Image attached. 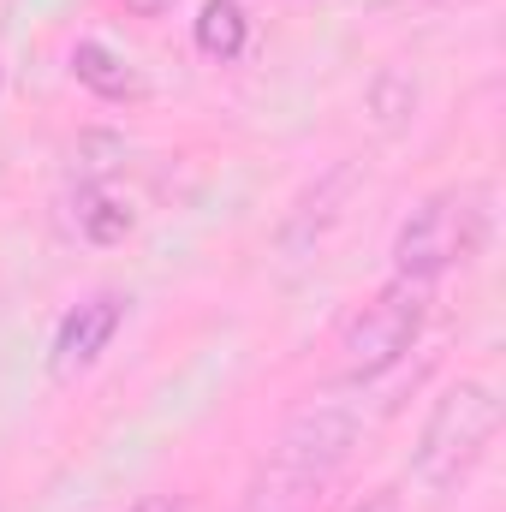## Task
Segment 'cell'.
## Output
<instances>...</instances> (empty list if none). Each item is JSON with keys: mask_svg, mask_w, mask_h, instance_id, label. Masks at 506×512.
<instances>
[{"mask_svg": "<svg viewBox=\"0 0 506 512\" xmlns=\"http://www.w3.org/2000/svg\"><path fill=\"white\" fill-rule=\"evenodd\" d=\"M423 322H429V286H417V280H387L376 286L352 316H346V328H340V376L346 382H376L387 376L411 346H417V334H423Z\"/></svg>", "mask_w": 506, "mask_h": 512, "instance_id": "obj_4", "label": "cell"}, {"mask_svg": "<svg viewBox=\"0 0 506 512\" xmlns=\"http://www.w3.org/2000/svg\"><path fill=\"white\" fill-rule=\"evenodd\" d=\"M358 411L334 405V399H310L286 417V429L274 435L262 471H256L245 512H310L316 495L346 471L352 447H358Z\"/></svg>", "mask_w": 506, "mask_h": 512, "instance_id": "obj_1", "label": "cell"}, {"mask_svg": "<svg viewBox=\"0 0 506 512\" xmlns=\"http://www.w3.org/2000/svg\"><path fill=\"white\" fill-rule=\"evenodd\" d=\"M191 42H197L203 60H221V66L239 60L245 42H251L245 6H239V0H203V6H197V24H191Z\"/></svg>", "mask_w": 506, "mask_h": 512, "instance_id": "obj_8", "label": "cell"}, {"mask_svg": "<svg viewBox=\"0 0 506 512\" xmlns=\"http://www.w3.org/2000/svg\"><path fill=\"white\" fill-rule=\"evenodd\" d=\"M352 512H405V507H399V489H376V495H364Z\"/></svg>", "mask_w": 506, "mask_h": 512, "instance_id": "obj_9", "label": "cell"}, {"mask_svg": "<svg viewBox=\"0 0 506 512\" xmlns=\"http://www.w3.org/2000/svg\"><path fill=\"white\" fill-rule=\"evenodd\" d=\"M483 227H489V209L477 191H435L423 197L399 233H393V274L399 280H417V286H435L447 268L471 262L483 251Z\"/></svg>", "mask_w": 506, "mask_h": 512, "instance_id": "obj_3", "label": "cell"}, {"mask_svg": "<svg viewBox=\"0 0 506 512\" xmlns=\"http://www.w3.org/2000/svg\"><path fill=\"white\" fill-rule=\"evenodd\" d=\"M72 78H78L84 90H96L102 102H137V96H143L137 66H131L126 54H114L108 42H78V48H72Z\"/></svg>", "mask_w": 506, "mask_h": 512, "instance_id": "obj_6", "label": "cell"}, {"mask_svg": "<svg viewBox=\"0 0 506 512\" xmlns=\"http://www.w3.org/2000/svg\"><path fill=\"white\" fill-rule=\"evenodd\" d=\"M501 435V399L489 382H453L423 417V435H417V453H411V477L429 489V495H459L477 465L489 459Z\"/></svg>", "mask_w": 506, "mask_h": 512, "instance_id": "obj_2", "label": "cell"}, {"mask_svg": "<svg viewBox=\"0 0 506 512\" xmlns=\"http://www.w3.org/2000/svg\"><path fill=\"white\" fill-rule=\"evenodd\" d=\"M126 12H137V18H161V12H173V0H126Z\"/></svg>", "mask_w": 506, "mask_h": 512, "instance_id": "obj_11", "label": "cell"}, {"mask_svg": "<svg viewBox=\"0 0 506 512\" xmlns=\"http://www.w3.org/2000/svg\"><path fill=\"white\" fill-rule=\"evenodd\" d=\"M72 221H78V239H90V245H120L131 227H137L131 203L126 197H114L102 179H84V185H78V197H72Z\"/></svg>", "mask_w": 506, "mask_h": 512, "instance_id": "obj_7", "label": "cell"}, {"mask_svg": "<svg viewBox=\"0 0 506 512\" xmlns=\"http://www.w3.org/2000/svg\"><path fill=\"white\" fill-rule=\"evenodd\" d=\"M126 292H114V286H102V292H90V298H78L66 316H60V328H54V346H48V376L54 382H78L108 346H114V334L126 328Z\"/></svg>", "mask_w": 506, "mask_h": 512, "instance_id": "obj_5", "label": "cell"}, {"mask_svg": "<svg viewBox=\"0 0 506 512\" xmlns=\"http://www.w3.org/2000/svg\"><path fill=\"white\" fill-rule=\"evenodd\" d=\"M126 512H185V501H179V495H143V501H131Z\"/></svg>", "mask_w": 506, "mask_h": 512, "instance_id": "obj_10", "label": "cell"}]
</instances>
